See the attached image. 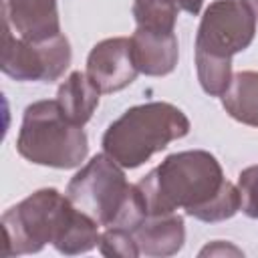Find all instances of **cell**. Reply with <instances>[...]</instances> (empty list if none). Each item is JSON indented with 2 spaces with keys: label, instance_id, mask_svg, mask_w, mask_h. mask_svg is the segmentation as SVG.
Listing matches in <instances>:
<instances>
[{
  "label": "cell",
  "instance_id": "cell-13",
  "mask_svg": "<svg viewBox=\"0 0 258 258\" xmlns=\"http://www.w3.org/2000/svg\"><path fill=\"white\" fill-rule=\"evenodd\" d=\"M222 107L238 123L258 127V71L236 73L222 95Z\"/></svg>",
  "mask_w": 258,
  "mask_h": 258
},
{
  "label": "cell",
  "instance_id": "cell-6",
  "mask_svg": "<svg viewBox=\"0 0 258 258\" xmlns=\"http://www.w3.org/2000/svg\"><path fill=\"white\" fill-rule=\"evenodd\" d=\"M254 36L256 18L244 0H214L200 20L194 52L232 60L252 44Z\"/></svg>",
  "mask_w": 258,
  "mask_h": 258
},
{
  "label": "cell",
  "instance_id": "cell-8",
  "mask_svg": "<svg viewBox=\"0 0 258 258\" xmlns=\"http://www.w3.org/2000/svg\"><path fill=\"white\" fill-rule=\"evenodd\" d=\"M87 75L101 93L129 87L139 75L131 54V38L113 36L97 42L87 56Z\"/></svg>",
  "mask_w": 258,
  "mask_h": 258
},
{
  "label": "cell",
  "instance_id": "cell-7",
  "mask_svg": "<svg viewBox=\"0 0 258 258\" xmlns=\"http://www.w3.org/2000/svg\"><path fill=\"white\" fill-rule=\"evenodd\" d=\"M71 64V44L60 32L46 40H26L4 24L2 73L14 81L52 83Z\"/></svg>",
  "mask_w": 258,
  "mask_h": 258
},
{
  "label": "cell",
  "instance_id": "cell-14",
  "mask_svg": "<svg viewBox=\"0 0 258 258\" xmlns=\"http://www.w3.org/2000/svg\"><path fill=\"white\" fill-rule=\"evenodd\" d=\"M179 6L175 0H133L131 12L135 24L147 30L173 32Z\"/></svg>",
  "mask_w": 258,
  "mask_h": 258
},
{
  "label": "cell",
  "instance_id": "cell-2",
  "mask_svg": "<svg viewBox=\"0 0 258 258\" xmlns=\"http://www.w3.org/2000/svg\"><path fill=\"white\" fill-rule=\"evenodd\" d=\"M67 198L103 228L133 232L149 214L137 183H129L123 167L105 151L91 157L69 181Z\"/></svg>",
  "mask_w": 258,
  "mask_h": 258
},
{
  "label": "cell",
  "instance_id": "cell-10",
  "mask_svg": "<svg viewBox=\"0 0 258 258\" xmlns=\"http://www.w3.org/2000/svg\"><path fill=\"white\" fill-rule=\"evenodd\" d=\"M131 54L139 73L147 77L169 75L179 58V44L175 32H159L135 28L131 34Z\"/></svg>",
  "mask_w": 258,
  "mask_h": 258
},
{
  "label": "cell",
  "instance_id": "cell-16",
  "mask_svg": "<svg viewBox=\"0 0 258 258\" xmlns=\"http://www.w3.org/2000/svg\"><path fill=\"white\" fill-rule=\"evenodd\" d=\"M99 252L103 256H119V258L141 256L133 232L123 228H105V232H101Z\"/></svg>",
  "mask_w": 258,
  "mask_h": 258
},
{
  "label": "cell",
  "instance_id": "cell-3",
  "mask_svg": "<svg viewBox=\"0 0 258 258\" xmlns=\"http://www.w3.org/2000/svg\"><path fill=\"white\" fill-rule=\"evenodd\" d=\"M189 133V119L181 109L165 101L129 107L103 133V151L123 169L143 165L153 153Z\"/></svg>",
  "mask_w": 258,
  "mask_h": 258
},
{
  "label": "cell",
  "instance_id": "cell-20",
  "mask_svg": "<svg viewBox=\"0 0 258 258\" xmlns=\"http://www.w3.org/2000/svg\"><path fill=\"white\" fill-rule=\"evenodd\" d=\"M244 2L248 4V8L252 10V14H254V18L258 22V0H244Z\"/></svg>",
  "mask_w": 258,
  "mask_h": 258
},
{
  "label": "cell",
  "instance_id": "cell-19",
  "mask_svg": "<svg viewBox=\"0 0 258 258\" xmlns=\"http://www.w3.org/2000/svg\"><path fill=\"white\" fill-rule=\"evenodd\" d=\"M175 4L181 8V10H185L187 14H200V10H202V6H204V0H175Z\"/></svg>",
  "mask_w": 258,
  "mask_h": 258
},
{
  "label": "cell",
  "instance_id": "cell-12",
  "mask_svg": "<svg viewBox=\"0 0 258 258\" xmlns=\"http://www.w3.org/2000/svg\"><path fill=\"white\" fill-rule=\"evenodd\" d=\"M99 97L101 91L97 89V85L89 79L87 73L81 71H73L56 91L58 107L75 125L81 127L93 117L95 109L99 107Z\"/></svg>",
  "mask_w": 258,
  "mask_h": 258
},
{
  "label": "cell",
  "instance_id": "cell-11",
  "mask_svg": "<svg viewBox=\"0 0 258 258\" xmlns=\"http://www.w3.org/2000/svg\"><path fill=\"white\" fill-rule=\"evenodd\" d=\"M141 256L165 258L181 250L185 242V224L177 212L147 214V218L133 230Z\"/></svg>",
  "mask_w": 258,
  "mask_h": 258
},
{
  "label": "cell",
  "instance_id": "cell-4",
  "mask_svg": "<svg viewBox=\"0 0 258 258\" xmlns=\"http://www.w3.org/2000/svg\"><path fill=\"white\" fill-rule=\"evenodd\" d=\"M16 151L30 163L73 169L79 167L87 153L89 141L81 125H75L54 101H34L24 109Z\"/></svg>",
  "mask_w": 258,
  "mask_h": 258
},
{
  "label": "cell",
  "instance_id": "cell-17",
  "mask_svg": "<svg viewBox=\"0 0 258 258\" xmlns=\"http://www.w3.org/2000/svg\"><path fill=\"white\" fill-rule=\"evenodd\" d=\"M238 191H240V210L258 220V165H250L238 175Z\"/></svg>",
  "mask_w": 258,
  "mask_h": 258
},
{
  "label": "cell",
  "instance_id": "cell-9",
  "mask_svg": "<svg viewBox=\"0 0 258 258\" xmlns=\"http://www.w3.org/2000/svg\"><path fill=\"white\" fill-rule=\"evenodd\" d=\"M4 24L26 40H46L60 34L56 0H4Z\"/></svg>",
  "mask_w": 258,
  "mask_h": 258
},
{
  "label": "cell",
  "instance_id": "cell-15",
  "mask_svg": "<svg viewBox=\"0 0 258 258\" xmlns=\"http://www.w3.org/2000/svg\"><path fill=\"white\" fill-rule=\"evenodd\" d=\"M196 56V71H198V81L202 89L212 95V97H222L230 83H232V60L230 58H216L208 54L194 52Z\"/></svg>",
  "mask_w": 258,
  "mask_h": 258
},
{
  "label": "cell",
  "instance_id": "cell-1",
  "mask_svg": "<svg viewBox=\"0 0 258 258\" xmlns=\"http://www.w3.org/2000/svg\"><path fill=\"white\" fill-rule=\"evenodd\" d=\"M149 214L185 210L200 222H222L240 210L238 185L224 177L220 161L204 149L167 155L137 181Z\"/></svg>",
  "mask_w": 258,
  "mask_h": 258
},
{
  "label": "cell",
  "instance_id": "cell-5",
  "mask_svg": "<svg viewBox=\"0 0 258 258\" xmlns=\"http://www.w3.org/2000/svg\"><path fill=\"white\" fill-rule=\"evenodd\" d=\"M79 208L54 187H42L2 214L4 256L40 252L56 246L73 224Z\"/></svg>",
  "mask_w": 258,
  "mask_h": 258
},
{
  "label": "cell",
  "instance_id": "cell-18",
  "mask_svg": "<svg viewBox=\"0 0 258 258\" xmlns=\"http://www.w3.org/2000/svg\"><path fill=\"white\" fill-rule=\"evenodd\" d=\"M206 254H210V256H214V254H234V256H242V250H238V248L232 246V244H224L222 240H216L214 244L206 246V248L200 252V256H206Z\"/></svg>",
  "mask_w": 258,
  "mask_h": 258
}]
</instances>
